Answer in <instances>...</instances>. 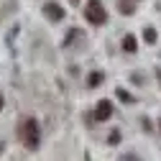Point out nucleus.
<instances>
[{
	"label": "nucleus",
	"instance_id": "nucleus-13",
	"mask_svg": "<svg viewBox=\"0 0 161 161\" xmlns=\"http://www.w3.org/2000/svg\"><path fill=\"white\" fill-rule=\"evenodd\" d=\"M0 110H3V95H0Z\"/></svg>",
	"mask_w": 161,
	"mask_h": 161
},
{
	"label": "nucleus",
	"instance_id": "nucleus-11",
	"mask_svg": "<svg viewBox=\"0 0 161 161\" xmlns=\"http://www.w3.org/2000/svg\"><path fill=\"white\" fill-rule=\"evenodd\" d=\"M130 82H136V85H141V82H143V74H136V72H133V74H130Z\"/></svg>",
	"mask_w": 161,
	"mask_h": 161
},
{
	"label": "nucleus",
	"instance_id": "nucleus-7",
	"mask_svg": "<svg viewBox=\"0 0 161 161\" xmlns=\"http://www.w3.org/2000/svg\"><path fill=\"white\" fill-rule=\"evenodd\" d=\"M103 79H105L103 72H92V74L87 77V85H90V87H100V85H103Z\"/></svg>",
	"mask_w": 161,
	"mask_h": 161
},
{
	"label": "nucleus",
	"instance_id": "nucleus-10",
	"mask_svg": "<svg viewBox=\"0 0 161 161\" xmlns=\"http://www.w3.org/2000/svg\"><path fill=\"white\" fill-rule=\"evenodd\" d=\"M118 97H120V100H125V103H133V97H130L125 90H118Z\"/></svg>",
	"mask_w": 161,
	"mask_h": 161
},
{
	"label": "nucleus",
	"instance_id": "nucleus-12",
	"mask_svg": "<svg viewBox=\"0 0 161 161\" xmlns=\"http://www.w3.org/2000/svg\"><path fill=\"white\" fill-rule=\"evenodd\" d=\"M156 79H158V82H161V69H156Z\"/></svg>",
	"mask_w": 161,
	"mask_h": 161
},
{
	"label": "nucleus",
	"instance_id": "nucleus-5",
	"mask_svg": "<svg viewBox=\"0 0 161 161\" xmlns=\"http://www.w3.org/2000/svg\"><path fill=\"white\" fill-rule=\"evenodd\" d=\"M136 3L138 0H118V10L123 15H133L136 13Z\"/></svg>",
	"mask_w": 161,
	"mask_h": 161
},
{
	"label": "nucleus",
	"instance_id": "nucleus-4",
	"mask_svg": "<svg viewBox=\"0 0 161 161\" xmlns=\"http://www.w3.org/2000/svg\"><path fill=\"white\" fill-rule=\"evenodd\" d=\"M110 115H113V105H110V100H100V103H97V110H95V118L100 120V123H105Z\"/></svg>",
	"mask_w": 161,
	"mask_h": 161
},
{
	"label": "nucleus",
	"instance_id": "nucleus-3",
	"mask_svg": "<svg viewBox=\"0 0 161 161\" xmlns=\"http://www.w3.org/2000/svg\"><path fill=\"white\" fill-rule=\"evenodd\" d=\"M44 15L49 18L51 23H56V21H64V8L59 5V3H54V0H49V3H44Z\"/></svg>",
	"mask_w": 161,
	"mask_h": 161
},
{
	"label": "nucleus",
	"instance_id": "nucleus-14",
	"mask_svg": "<svg viewBox=\"0 0 161 161\" xmlns=\"http://www.w3.org/2000/svg\"><path fill=\"white\" fill-rule=\"evenodd\" d=\"M158 125H161V123H158Z\"/></svg>",
	"mask_w": 161,
	"mask_h": 161
},
{
	"label": "nucleus",
	"instance_id": "nucleus-1",
	"mask_svg": "<svg viewBox=\"0 0 161 161\" xmlns=\"http://www.w3.org/2000/svg\"><path fill=\"white\" fill-rule=\"evenodd\" d=\"M21 141H23V146H26L28 151H36V148H38L41 136H38V123H36V118H26L23 123H21Z\"/></svg>",
	"mask_w": 161,
	"mask_h": 161
},
{
	"label": "nucleus",
	"instance_id": "nucleus-8",
	"mask_svg": "<svg viewBox=\"0 0 161 161\" xmlns=\"http://www.w3.org/2000/svg\"><path fill=\"white\" fill-rule=\"evenodd\" d=\"M143 41H146V44H156V31H153V28H146V31H143Z\"/></svg>",
	"mask_w": 161,
	"mask_h": 161
},
{
	"label": "nucleus",
	"instance_id": "nucleus-2",
	"mask_svg": "<svg viewBox=\"0 0 161 161\" xmlns=\"http://www.w3.org/2000/svg\"><path fill=\"white\" fill-rule=\"evenodd\" d=\"M85 18L95 26H105L108 23V10H105V5L100 0H90L87 8H85Z\"/></svg>",
	"mask_w": 161,
	"mask_h": 161
},
{
	"label": "nucleus",
	"instance_id": "nucleus-9",
	"mask_svg": "<svg viewBox=\"0 0 161 161\" xmlns=\"http://www.w3.org/2000/svg\"><path fill=\"white\" fill-rule=\"evenodd\" d=\"M108 141H110V146H115V143H120V130H113Z\"/></svg>",
	"mask_w": 161,
	"mask_h": 161
},
{
	"label": "nucleus",
	"instance_id": "nucleus-6",
	"mask_svg": "<svg viewBox=\"0 0 161 161\" xmlns=\"http://www.w3.org/2000/svg\"><path fill=\"white\" fill-rule=\"evenodd\" d=\"M138 49V38L133 36V33H128L125 38H123V51H128V54H133Z\"/></svg>",
	"mask_w": 161,
	"mask_h": 161
}]
</instances>
